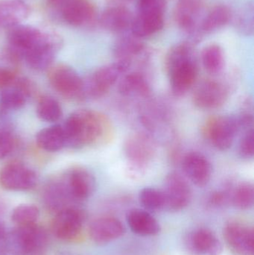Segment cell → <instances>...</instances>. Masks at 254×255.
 <instances>
[{"label":"cell","mask_w":254,"mask_h":255,"mask_svg":"<svg viewBox=\"0 0 254 255\" xmlns=\"http://www.w3.org/2000/svg\"><path fill=\"white\" fill-rule=\"evenodd\" d=\"M236 29L246 36H252L254 31V4L248 1L242 6L237 14L233 16Z\"/></svg>","instance_id":"obj_32"},{"label":"cell","mask_w":254,"mask_h":255,"mask_svg":"<svg viewBox=\"0 0 254 255\" xmlns=\"http://www.w3.org/2000/svg\"><path fill=\"white\" fill-rule=\"evenodd\" d=\"M139 200L146 211L155 212L165 210V198L162 190L145 187L140 190Z\"/></svg>","instance_id":"obj_34"},{"label":"cell","mask_w":254,"mask_h":255,"mask_svg":"<svg viewBox=\"0 0 254 255\" xmlns=\"http://www.w3.org/2000/svg\"><path fill=\"white\" fill-rule=\"evenodd\" d=\"M14 138L10 132L0 130V159L8 155L14 147Z\"/></svg>","instance_id":"obj_40"},{"label":"cell","mask_w":254,"mask_h":255,"mask_svg":"<svg viewBox=\"0 0 254 255\" xmlns=\"http://www.w3.org/2000/svg\"><path fill=\"white\" fill-rule=\"evenodd\" d=\"M226 242L235 253L240 255H254L253 229L239 222H230L224 230Z\"/></svg>","instance_id":"obj_15"},{"label":"cell","mask_w":254,"mask_h":255,"mask_svg":"<svg viewBox=\"0 0 254 255\" xmlns=\"http://www.w3.org/2000/svg\"><path fill=\"white\" fill-rule=\"evenodd\" d=\"M234 184L232 182L226 183L222 188L213 192L209 196V205L214 208H222L231 203V193Z\"/></svg>","instance_id":"obj_36"},{"label":"cell","mask_w":254,"mask_h":255,"mask_svg":"<svg viewBox=\"0 0 254 255\" xmlns=\"http://www.w3.org/2000/svg\"><path fill=\"white\" fill-rule=\"evenodd\" d=\"M37 114L42 121L54 123L61 119L63 112L56 100L49 96H44L37 103Z\"/></svg>","instance_id":"obj_33"},{"label":"cell","mask_w":254,"mask_h":255,"mask_svg":"<svg viewBox=\"0 0 254 255\" xmlns=\"http://www.w3.org/2000/svg\"><path fill=\"white\" fill-rule=\"evenodd\" d=\"M37 145L47 151H57L66 145L64 129L61 126H53L42 129L36 136Z\"/></svg>","instance_id":"obj_29"},{"label":"cell","mask_w":254,"mask_h":255,"mask_svg":"<svg viewBox=\"0 0 254 255\" xmlns=\"http://www.w3.org/2000/svg\"><path fill=\"white\" fill-rule=\"evenodd\" d=\"M70 1V0H48V2H49V5L61 10L63 7Z\"/></svg>","instance_id":"obj_42"},{"label":"cell","mask_w":254,"mask_h":255,"mask_svg":"<svg viewBox=\"0 0 254 255\" xmlns=\"http://www.w3.org/2000/svg\"><path fill=\"white\" fill-rule=\"evenodd\" d=\"M127 223L134 234L140 236H155L161 232L156 219L146 210H131L127 214Z\"/></svg>","instance_id":"obj_25"},{"label":"cell","mask_w":254,"mask_h":255,"mask_svg":"<svg viewBox=\"0 0 254 255\" xmlns=\"http://www.w3.org/2000/svg\"><path fill=\"white\" fill-rule=\"evenodd\" d=\"M0 255H19L9 238L8 232L0 222Z\"/></svg>","instance_id":"obj_38"},{"label":"cell","mask_w":254,"mask_h":255,"mask_svg":"<svg viewBox=\"0 0 254 255\" xmlns=\"http://www.w3.org/2000/svg\"><path fill=\"white\" fill-rule=\"evenodd\" d=\"M61 11L64 21L73 26L87 25L95 16V6L90 0H70Z\"/></svg>","instance_id":"obj_19"},{"label":"cell","mask_w":254,"mask_h":255,"mask_svg":"<svg viewBox=\"0 0 254 255\" xmlns=\"http://www.w3.org/2000/svg\"><path fill=\"white\" fill-rule=\"evenodd\" d=\"M231 203L240 210H249L253 208L254 204V188L250 182L239 183L233 187Z\"/></svg>","instance_id":"obj_31"},{"label":"cell","mask_w":254,"mask_h":255,"mask_svg":"<svg viewBox=\"0 0 254 255\" xmlns=\"http://www.w3.org/2000/svg\"><path fill=\"white\" fill-rule=\"evenodd\" d=\"M204 6L205 0H179L173 12L174 22L190 36L189 42L193 44L200 41L197 31Z\"/></svg>","instance_id":"obj_10"},{"label":"cell","mask_w":254,"mask_h":255,"mask_svg":"<svg viewBox=\"0 0 254 255\" xmlns=\"http://www.w3.org/2000/svg\"><path fill=\"white\" fill-rule=\"evenodd\" d=\"M186 246L194 255H220L223 247L219 238L210 229H196L191 232L186 240Z\"/></svg>","instance_id":"obj_16"},{"label":"cell","mask_w":254,"mask_h":255,"mask_svg":"<svg viewBox=\"0 0 254 255\" xmlns=\"http://www.w3.org/2000/svg\"><path fill=\"white\" fill-rule=\"evenodd\" d=\"M238 153L240 157L246 160L252 159L254 154V129L251 128L245 131L243 137L239 143Z\"/></svg>","instance_id":"obj_37"},{"label":"cell","mask_w":254,"mask_h":255,"mask_svg":"<svg viewBox=\"0 0 254 255\" xmlns=\"http://www.w3.org/2000/svg\"><path fill=\"white\" fill-rule=\"evenodd\" d=\"M165 68L173 95L184 96L198 77L199 69L193 43L185 41L173 46L166 55Z\"/></svg>","instance_id":"obj_2"},{"label":"cell","mask_w":254,"mask_h":255,"mask_svg":"<svg viewBox=\"0 0 254 255\" xmlns=\"http://www.w3.org/2000/svg\"><path fill=\"white\" fill-rule=\"evenodd\" d=\"M12 245L19 255H46L49 248L47 232L37 224L17 226L8 232Z\"/></svg>","instance_id":"obj_5"},{"label":"cell","mask_w":254,"mask_h":255,"mask_svg":"<svg viewBox=\"0 0 254 255\" xmlns=\"http://www.w3.org/2000/svg\"><path fill=\"white\" fill-rule=\"evenodd\" d=\"M61 46V38L58 35L41 30L38 37L24 53L22 59L33 70H46L50 68Z\"/></svg>","instance_id":"obj_6"},{"label":"cell","mask_w":254,"mask_h":255,"mask_svg":"<svg viewBox=\"0 0 254 255\" xmlns=\"http://www.w3.org/2000/svg\"><path fill=\"white\" fill-rule=\"evenodd\" d=\"M48 79L53 89L63 97L82 100L83 79L74 69L65 64L54 66L49 70Z\"/></svg>","instance_id":"obj_9"},{"label":"cell","mask_w":254,"mask_h":255,"mask_svg":"<svg viewBox=\"0 0 254 255\" xmlns=\"http://www.w3.org/2000/svg\"><path fill=\"white\" fill-rule=\"evenodd\" d=\"M233 16L232 10L228 5L218 4L212 7L198 25L197 34L199 40L203 36L211 34L228 25Z\"/></svg>","instance_id":"obj_22"},{"label":"cell","mask_w":254,"mask_h":255,"mask_svg":"<svg viewBox=\"0 0 254 255\" xmlns=\"http://www.w3.org/2000/svg\"><path fill=\"white\" fill-rule=\"evenodd\" d=\"M130 67L131 66L127 63L116 61L95 70L87 79L83 80L82 100L104 97Z\"/></svg>","instance_id":"obj_3"},{"label":"cell","mask_w":254,"mask_h":255,"mask_svg":"<svg viewBox=\"0 0 254 255\" xmlns=\"http://www.w3.org/2000/svg\"><path fill=\"white\" fill-rule=\"evenodd\" d=\"M115 1H128V0H115Z\"/></svg>","instance_id":"obj_43"},{"label":"cell","mask_w":254,"mask_h":255,"mask_svg":"<svg viewBox=\"0 0 254 255\" xmlns=\"http://www.w3.org/2000/svg\"><path fill=\"white\" fill-rule=\"evenodd\" d=\"M164 13L154 11H138L133 19L132 35L139 39L146 38L161 31L165 24Z\"/></svg>","instance_id":"obj_20"},{"label":"cell","mask_w":254,"mask_h":255,"mask_svg":"<svg viewBox=\"0 0 254 255\" xmlns=\"http://www.w3.org/2000/svg\"><path fill=\"white\" fill-rule=\"evenodd\" d=\"M166 211L176 212L188 206L192 199V189L186 178L177 172H170L165 179L164 190Z\"/></svg>","instance_id":"obj_12"},{"label":"cell","mask_w":254,"mask_h":255,"mask_svg":"<svg viewBox=\"0 0 254 255\" xmlns=\"http://www.w3.org/2000/svg\"><path fill=\"white\" fill-rule=\"evenodd\" d=\"M62 127L66 145L72 148L104 145L113 137L111 121L104 114L95 111H77L69 117Z\"/></svg>","instance_id":"obj_1"},{"label":"cell","mask_w":254,"mask_h":255,"mask_svg":"<svg viewBox=\"0 0 254 255\" xmlns=\"http://www.w3.org/2000/svg\"><path fill=\"white\" fill-rule=\"evenodd\" d=\"M167 6L166 0H138L137 2L138 11L149 10L165 13Z\"/></svg>","instance_id":"obj_39"},{"label":"cell","mask_w":254,"mask_h":255,"mask_svg":"<svg viewBox=\"0 0 254 255\" xmlns=\"http://www.w3.org/2000/svg\"><path fill=\"white\" fill-rule=\"evenodd\" d=\"M85 220V211L78 207L60 211L52 223L54 235L62 241H73L80 235Z\"/></svg>","instance_id":"obj_13"},{"label":"cell","mask_w":254,"mask_h":255,"mask_svg":"<svg viewBox=\"0 0 254 255\" xmlns=\"http://www.w3.org/2000/svg\"><path fill=\"white\" fill-rule=\"evenodd\" d=\"M230 95L228 84L216 79H206L195 86L192 102L198 109L214 110L226 103Z\"/></svg>","instance_id":"obj_8"},{"label":"cell","mask_w":254,"mask_h":255,"mask_svg":"<svg viewBox=\"0 0 254 255\" xmlns=\"http://www.w3.org/2000/svg\"><path fill=\"white\" fill-rule=\"evenodd\" d=\"M29 94L18 82V78L12 86L1 90L0 94V111L1 113L19 110L25 106Z\"/></svg>","instance_id":"obj_28"},{"label":"cell","mask_w":254,"mask_h":255,"mask_svg":"<svg viewBox=\"0 0 254 255\" xmlns=\"http://www.w3.org/2000/svg\"><path fill=\"white\" fill-rule=\"evenodd\" d=\"M122 223L114 217H105L94 220L89 228L91 240L95 244H106L121 238L125 234Z\"/></svg>","instance_id":"obj_18"},{"label":"cell","mask_w":254,"mask_h":255,"mask_svg":"<svg viewBox=\"0 0 254 255\" xmlns=\"http://www.w3.org/2000/svg\"><path fill=\"white\" fill-rule=\"evenodd\" d=\"M40 217L38 208L34 205L23 204L16 207L12 211L11 220L17 226H31L36 224Z\"/></svg>","instance_id":"obj_35"},{"label":"cell","mask_w":254,"mask_h":255,"mask_svg":"<svg viewBox=\"0 0 254 255\" xmlns=\"http://www.w3.org/2000/svg\"><path fill=\"white\" fill-rule=\"evenodd\" d=\"M30 7L21 0L0 1V28H10L22 23L30 14Z\"/></svg>","instance_id":"obj_24"},{"label":"cell","mask_w":254,"mask_h":255,"mask_svg":"<svg viewBox=\"0 0 254 255\" xmlns=\"http://www.w3.org/2000/svg\"><path fill=\"white\" fill-rule=\"evenodd\" d=\"M124 154L132 173L144 172L153 161L156 154V144L149 135L134 133L124 143Z\"/></svg>","instance_id":"obj_4"},{"label":"cell","mask_w":254,"mask_h":255,"mask_svg":"<svg viewBox=\"0 0 254 255\" xmlns=\"http://www.w3.org/2000/svg\"><path fill=\"white\" fill-rule=\"evenodd\" d=\"M146 53L144 43L134 35L121 37L113 47V55L116 61L127 63L130 66L135 60L146 56Z\"/></svg>","instance_id":"obj_26"},{"label":"cell","mask_w":254,"mask_h":255,"mask_svg":"<svg viewBox=\"0 0 254 255\" xmlns=\"http://www.w3.org/2000/svg\"><path fill=\"white\" fill-rule=\"evenodd\" d=\"M64 182L70 194L77 202L90 197L96 185L95 177L83 167H76L70 170Z\"/></svg>","instance_id":"obj_17"},{"label":"cell","mask_w":254,"mask_h":255,"mask_svg":"<svg viewBox=\"0 0 254 255\" xmlns=\"http://www.w3.org/2000/svg\"><path fill=\"white\" fill-rule=\"evenodd\" d=\"M43 198L48 209L56 214L64 210L76 207L74 204L77 202L70 194L64 181L55 182L48 186Z\"/></svg>","instance_id":"obj_23"},{"label":"cell","mask_w":254,"mask_h":255,"mask_svg":"<svg viewBox=\"0 0 254 255\" xmlns=\"http://www.w3.org/2000/svg\"><path fill=\"white\" fill-rule=\"evenodd\" d=\"M38 178L32 169L20 162L13 161L0 170V185L12 191H25L37 185Z\"/></svg>","instance_id":"obj_11"},{"label":"cell","mask_w":254,"mask_h":255,"mask_svg":"<svg viewBox=\"0 0 254 255\" xmlns=\"http://www.w3.org/2000/svg\"><path fill=\"white\" fill-rule=\"evenodd\" d=\"M182 169L188 180L197 187H205L211 179L213 166L206 156L197 151L185 154Z\"/></svg>","instance_id":"obj_14"},{"label":"cell","mask_w":254,"mask_h":255,"mask_svg":"<svg viewBox=\"0 0 254 255\" xmlns=\"http://www.w3.org/2000/svg\"><path fill=\"white\" fill-rule=\"evenodd\" d=\"M17 78L13 70L0 67V89H5L12 86Z\"/></svg>","instance_id":"obj_41"},{"label":"cell","mask_w":254,"mask_h":255,"mask_svg":"<svg viewBox=\"0 0 254 255\" xmlns=\"http://www.w3.org/2000/svg\"><path fill=\"white\" fill-rule=\"evenodd\" d=\"M202 131L215 148L226 151L232 146L240 129L236 116H214L207 119Z\"/></svg>","instance_id":"obj_7"},{"label":"cell","mask_w":254,"mask_h":255,"mask_svg":"<svg viewBox=\"0 0 254 255\" xmlns=\"http://www.w3.org/2000/svg\"><path fill=\"white\" fill-rule=\"evenodd\" d=\"M134 17L131 10L125 6H112L103 11L99 22L104 29L120 33L131 29Z\"/></svg>","instance_id":"obj_21"},{"label":"cell","mask_w":254,"mask_h":255,"mask_svg":"<svg viewBox=\"0 0 254 255\" xmlns=\"http://www.w3.org/2000/svg\"><path fill=\"white\" fill-rule=\"evenodd\" d=\"M118 91L125 97H146L150 94L151 86L143 73L134 71L123 75L118 85Z\"/></svg>","instance_id":"obj_27"},{"label":"cell","mask_w":254,"mask_h":255,"mask_svg":"<svg viewBox=\"0 0 254 255\" xmlns=\"http://www.w3.org/2000/svg\"><path fill=\"white\" fill-rule=\"evenodd\" d=\"M201 60L206 71L213 76L222 73L225 67V52L222 46L218 44L206 46L201 52Z\"/></svg>","instance_id":"obj_30"}]
</instances>
